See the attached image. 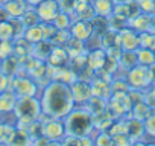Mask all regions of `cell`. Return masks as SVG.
<instances>
[{
	"label": "cell",
	"mask_w": 155,
	"mask_h": 146,
	"mask_svg": "<svg viewBox=\"0 0 155 146\" xmlns=\"http://www.w3.org/2000/svg\"><path fill=\"white\" fill-rule=\"evenodd\" d=\"M144 102H146L152 110H155V85H150V87L144 91Z\"/></svg>",
	"instance_id": "obj_40"
},
{
	"label": "cell",
	"mask_w": 155,
	"mask_h": 146,
	"mask_svg": "<svg viewBox=\"0 0 155 146\" xmlns=\"http://www.w3.org/2000/svg\"><path fill=\"white\" fill-rule=\"evenodd\" d=\"M41 123H43V135L50 140V144L52 143H61L62 141V138L67 134L64 119L49 117V119H43Z\"/></svg>",
	"instance_id": "obj_6"
},
{
	"label": "cell",
	"mask_w": 155,
	"mask_h": 146,
	"mask_svg": "<svg viewBox=\"0 0 155 146\" xmlns=\"http://www.w3.org/2000/svg\"><path fill=\"white\" fill-rule=\"evenodd\" d=\"M91 114H97V113H101V111H104V110H107L108 108V102L105 101V99H102V98H97V96H91L90 98V101L84 105Z\"/></svg>",
	"instance_id": "obj_29"
},
{
	"label": "cell",
	"mask_w": 155,
	"mask_h": 146,
	"mask_svg": "<svg viewBox=\"0 0 155 146\" xmlns=\"http://www.w3.org/2000/svg\"><path fill=\"white\" fill-rule=\"evenodd\" d=\"M94 11H96V15H101V17H110L114 11V0H93L91 2Z\"/></svg>",
	"instance_id": "obj_23"
},
{
	"label": "cell",
	"mask_w": 155,
	"mask_h": 146,
	"mask_svg": "<svg viewBox=\"0 0 155 146\" xmlns=\"http://www.w3.org/2000/svg\"><path fill=\"white\" fill-rule=\"evenodd\" d=\"M23 37H25L29 43H32V44H35V43H38V41L44 40L41 23H40V25H35V26H29V28H26V31H25V35H23Z\"/></svg>",
	"instance_id": "obj_30"
},
{
	"label": "cell",
	"mask_w": 155,
	"mask_h": 146,
	"mask_svg": "<svg viewBox=\"0 0 155 146\" xmlns=\"http://www.w3.org/2000/svg\"><path fill=\"white\" fill-rule=\"evenodd\" d=\"M3 6L9 14V18H20L25 14V11L29 8L26 0H6Z\"/></svg>",
	"instance_id": "obj_17"
},
{
	"label": "cell",
	"mask_w": 155,
	"mask_h": 146,
	"mask_svg": "<svg viewBox=\"0 0 155 146\" xmlns=\"http://www.w3.org/2000/svg\"><path fill=\"white\" fill-rule=\"evenodd\" d=\"M5 20H9V14L6 12L3 5H0V22H5Z\"/></svg>",
	"instance_id": "obj_43"
},
{
	"label": "cell",
	"mask_w": 155,
	"mask_h": 146,
	"mask_svg": "<svg viewBox=\"0 0 155 146\" xmlns=\"http://www.w3.org/2000/svg\"><path fill=\"white\" fill-rule=\"evenodd\" d=\"M119 46L122 50H137L140 47L138 32H135L129 26L120 29L119 31Z\"/></svg>",
	"instance_id": "obj_9"
},
{
	"label": "cell",
	"mask_w": 155,
	"mask_h": 146,
	"mask_svg": "<svg viewBox=\"0 0 155 146\" xmlns=\"http://www.w3.org/2000/svg\"><path fill=\"white\" fill-rule=\"evenodd\" d=\"M14 55V40H0V61Z\"/></svg>",
	"instance_id": "obj_36"
},
{
	"label": "cell",
	"mask_w": 155,
	"mask_h": 146,
	"mask_svg": "<svg viewBox=\"0 0 155 146\" xmlns=\"http://www.w3.org/2000/svg\"><path fill=\"white\" fill-rule=\"evenodd\" d=\"M105 59H107V50H105V49L97 47V49L88 50V65H90L94 71L104 67Z\"/></svg>",
	"instance_id": "obj_21"
},
{
	"label": "cell",
	"mask_w": 155,
	"mask_h": 146,
	"mask_svg": "<svg viewBox=\"0 0 155 146\" xmlns=\"http://www.w3.org/2000/svg\"><path fill=\"white\" fill-rule=\"evenodd\" d=\"M52 47H53V44L49 40H41V41L32 44V53L31 55L41 59V61H46L49 58V53H50Z\"/></svg>",
	"instance_id": "obj_22"
},
{
	"label": "cell",
	"mask_w": 155,
	"mask_h": 146,
	"mask_svg": "<svg viewBox=\"0 0 155 146\" xmlns=\"http://www.w3.org/2000/svg\"><path fill=\"white\" fill-rule=\"evenodd\" d=\"M135 52H137V61H138V64L149 67V65H152L155 62V52L153 50H150L147 47H138Z\"/></svg>",
	"instance_id": "obj_28"
},
{
	"label": "cell",
	"mask_w": 155,
	"mask_h": 146,
	"mask_svg": "<svg viewBox=\"0 0 155 146\" xmlns=\"http://www.w3.org/2000/svg\"><path fill=\"white\" fill-rule=\"evenodd\" d=\"M125 79L129 84V87L135 88V90H144L146 91L152 85V78H150L149 67L141 65V64H137L132 68H129L126 71V75H125Z\"/></svg>",
	"instance_id": "obj_4"
},
{
	"label": "cell",
	"mask_w": 155,
	"mask_h": 146,
	"mask_svg": "<svg viewBox=\"0 0 155 146\" xmlns=\"http://www.w3.org/2000/svg\"><path fill=\"white\" fill-rule=\"evenodd\" d=\"M41 22H53V18L61 12L58 0H43L40 5L35 6Z\"/></svg>",
	"instance_id": "obj_10"
},
{
	"label": "cell",
	"mask_w": 155,
	"mask_h": 146,
	"mask_svg": "<svg viewBox=\"0 0 155 146\" xmlns=\"http://www.w3.org/2000/svg\"><path fill=\"white\" fill-rule=\"evenodd\" d=\"M0 122H2V120H0Z\"/></svg>",
	"instance_id": "obj_50"
},
{
	"label": "cell",
	"mask_w": 155,
	"mask_h": 146,
	"mask_svg": "<svg viewBox=\"0 0 155 146\" xmlns=\"http://www.w3.org/2000/svg\"><path fill=\"white\" fill-rule=\"evenodd\" d=\"M70 37H71L70 29H58L56 34L53 35V38L50 40V43H52L53 46H64Z\"/></svg>",
	"instance_id": "obj_35"
},
{
	"label": "cell",
	"mask_w": 155,
	"mask_h": 146,
	"mask_svg": "<svg viewBox=\"0 0 155 146\" xmlns=\"http://www.w3.org/2000/svg\"><path fill=\"white\" fill-rule=\"evenodd\" d=\"M138 5H140L141 12H146L150 15L155 14V0H138Z\"/></svg>",
	"instance_id": "obj_39"
},
{
	"label": "cell",
	"mask_w": 155,
	"mask_h": 146,
	"mask_svg": "<svg viewBox=\"0 0 155 146\" xmlns=\"http://www.w3.org/2000/svg\"><path fill=\"white\" fill-rule=\"evenodd\" d=\"M132 143L131 138L128 137V134H119V135H113V144H129Z\"/></svg>",
	"instance_id": "obj_42"
},
{
	"label": "cell",
	"mask_w": 155,
	"mask_h": 146,
	"mask_svg": "<svg viewBox=\"0 0 155 146\" xmlns=\"http://www.w3.org/2000/svg\"><path fill=\"white\" fill-rule=\"evenodd\" d=\"M11 76H8L6 73H3L2 70H0V93L5 91V90H9L11 87Z\"/></svg>",
	"instance_id": "obj_41"
},
{
	"label": "cell",
	"mask_w": 155,
	"mask_h": 146,
	"mask_svg": "<svg viewBox=\"0 0 155 146\" xmlns=\"http://www.w3.org/2000/svg\"><path fill=\"white\" fill-rule=\"evenodd\" d=\"M53 25H55V28L56 29H70V26H71V23H73V18H71V15L70 14H67V12H59L55 18H53V22H52Z\"/></svg>",
	"instance_id": "obj_33"
},
{
	"label": "cell",
	"mask_w": 155,
	"mask_h": 146,
	"mask_svg": "<svg viewBox=\"0 0 155 146\" xmlns=\"http://www.w3.org/2000/svg\"><path fill=\"white\" fill-rule=\"evenodd\" d=\"M14 38L15 35H14V26L11 23V18L0 22V40H14Z\"/></svg>",
	"instance_id": "obj_34"
},
{
	"label": "cell",
	"mask_w": 155,
	"mask_h": 146,
	"mask_svg": "<svg viewBox=\"0 0 155 146\" xmlns=\"http://www.w3.org/2000/svg\"><path fill=\"white\" fill-rule=\"evenodd\" d=\"M40 102L43 111L40 119H47V117L64 119L76 107L70 85L59 81H50L44 88H41Z\"/></svg>",
	"instance_id": "obj_1"
},
{
	"label": "cell",
	"mask_w": 155,
	"mask_h": 146,
	"mask_svg": "<svg viewBox=\"0 0 155 146\" xmlns=\"http://www.w3.org/2000/svg\"><path fill=\"white\" fill-rule=\"evenodd\" d=\"M26 2H28L29 6H34V8H35L37 5H40V3L43 2V0H26Z\"/></svg>",
	"instance_id": "obj_45"
},
{
	"label": "cell",
	"mask_w": 155,
	"mask_h": 146,
	"mask_svg": "<svg viewBox=\"0 0 155 146\" xmlns=\"http://www.w3.org/2000/svg\"><path fill=\"white\" fill-rule=\"evenodd\" d=\"M64 47H65V50H67L70 58H73V56H76V55H79V53L87 50L85 49V43L81 41V40H78V38H74V37H70L67 40V43L64 44Z\"/></svg>",
	"instance_id": "obj_24"
},
{
	"label": "cell",
	"mask_w": 155,
	"mask_h": 146,
	"mask_svg": "<svg viewBox=\"0 0 155 146\" xmlns=\"http://www.w3.org/2000/svg\"><path fill=\"white\" fill-rule=\"evenodd\" d=\"M70 90H71V95H73V99H74V105L76 107H84L90 101V98L93 96V93H91V84L88 81H84V79L74 81L70 85Z\"/></svg>",
	"instance_id": "obj_8"
},
{
	"label": "cell",
	"mask_w": 155,
	"mask_h": 146,
	"mask_svg": "<svg viewBox=\"0 0 155 146\" xmlns=\"http://www.w3.org/2000/svg\"><path fill=\"white\" fill-rule=\"evenodd\" d=\"M101 44H102V49H105V50L113 46H119V32L108 28L107 31H104L101 34Z\"/></svg>",
	"instance_id": "obj_26"
},
{
	"label": "cell",
	"mask_w": 155,
	"mask_h": 146,
	"mask_svg": "<svg viewBox=\"0 0 155 146\" xmlns=\"http://www.w3.org/2000/svg\"><path fill=\"white\" fill-rule=\"evenodd\" d=\"M78 73L70 65L62 67H52V81H59L67 85H71L74 81H78Z\"/></svg>",
	"instance_id": "obj_12"
},
{
	"label": "cell",
	"mask_w": 155,
	"mask_h": 146,
	"mask_svg": "<svg viewBox=\"0 0 155 146\" xmlns=\"http://www.w3.org/2000/svg\"><path fill=\"white\" fill-rule=\"evenodd\" d=\"M93 32H94V28H93V23L90 20H81V18H78V20H73V23L70 26L71 37L81 40V41H87L91 37Z\"/></svg>",
	"instance_id": "obj_11"
},
{
	"label": "cell",
	"mask_w": 155,
	"mask_h": 146,
	"mask_svg": "<svg viewBox=\"0 0 155 146\" xmlns=\"http://www.w3.org/2000/svg\"><path fill=\"white\" fill-rule=\"evenodd\" d=\"M46 62L50 67H62V65H68L70 56H68L64 46H53L50 53H49V58L46 59Z\"/></svg>",
	"instance_id": "obj_13"
},
{
	"label": "cell",
	"mask_w": 155,
	"mask_h": 146,
	"mask_svg": "<svg viewBox=\"0 0 155 146\" xmlns=\"http://www.w3.org/2000/svg\"><path fill=\"white\" fill-rule=\"evenodd\" d=\"M114 120H116V117L113 116V113L108 108L104 110V111H101V113H97V114H93V126L97 131L108 129Z\"/></svg>",
	"instance_id": "obj_19"
},
{
	"label": "cell",
	"mask_w": 155,
	"mask_h": 146,
	"mask_svg": "<svg viewBox=\"0 0 155 146\" xmlns=\"http://www.w3.org/2000/svg\"><path fill=\"white\" fill-rule=\"evenodd\" d=\"M20 20L23 22V25H25L26 28L35 26V25H40V23H41L40 15H38V12H37V9H35L34 6H29V8L25 11V14L20 17Z\"/></svg>",
	"instance_id": "obj_32"
},
{
	"label": "cell",
	"mask_w": 155,
	"mask_h": 146,
	"mask_svg": "<svg viewBox=\"0 0 155 146\" xmlns=\"http://www.w3.org/2000/svg\"><path fill=\"white\" fill-rule=\"evenodd\" d=\"M88 2H93V0H88Z\"/></svg>",
	"instance_id": "obj_49"
},
{
	"label": "cell",
	"mask_w": 155,
	"mask_h": 146,
	"mask_svg": "<svg viewBox=\"0 0 155 146\" xmlns=\"http://www.w3.org/2000/svg\"><path fill=\"white\" fill-rule=\"evenodd\" d=\"M65 131L67 134H73L78 137L88 135L94 129L93 126V114L85 107H74L65 117Z\"/></svg>",
	"instance_id": "obj_2"
},
{
	"label": "cell",
	"mask_w": 155,
	"mask_h": 146,
	"mask_svg": "<svg viewBox=\"0 0 155 146\" xmlns=\"http://www.w3.org/2000/svg\"><path fill=\"white\" fill-rule=\"evenodd\" d=\"M126 134H128V137L131 138L132 143L143 141V137L146 135L143 122L138 120V119H134V117L126 119Z\"/></svg>",
	"instance_id": "obj_15"
},
{
	"label": "cell",
	"mask_w": 155,
	"mask_h": 146,
	"mask_svg": "<svg viewBox=\"0 0 155 146\" xmlns=\"http://www.w3.org/2000/svg\"><path fill=\"white\" fill-rule=\"evenodd\" d=\"M9 90H12L15 93L17 98H26V96H37L40 85L31 78V76H14L11 79V87Z\"/></svg>",
	"instance_id": "obj_7"
},
{
	"label": "cell",
	"mask_w": 155,
	"mask_h": 146,
	"mask_svg": "<svg viewBox=\"0 0 155 146\" xmlns=\"http://www.w3.org/2000/svg\"><path fill=\"white\" fill-rule=\"evenodd\" d=\"M17 126L9 122H0V143H11Z\"/></svg>",
	"instance_id": "obj_31"
},
{
	"label": "cell",
	"mask_w": 155,
	"mask_h": 146,
	"mask_svg": "<svg viewBox=\"0 0 155 146\" xmlns=\"http://www.w3.org/2000/svg\"><path fill=\"white\" fill-rule=\"evenodd\" d=\"M94 144H97V146H110V144H113V135L108 132V129L97 131V134L94 135Z\"/></svg>",
	"instance_id": "obj_37"
},
{
	"label": "cell",
	"mask_w": 155,
	"mask_h": 146,
	"mask_svg": "<svg viewBox=\"0 0 155 146\" xmlns=\"http://www.w3.org/2000/svg\"><path fill=\"white\" fill-rule=\"evenodd\" d=\"M150 18H152V15H150V14L140 12L138 15H135L134 18H131V20L128 22V26H129V28H132L135 32L141 34V32L150 31Z\"/></svg>",
	"instance_id": "obj_18"
},
{
	"label": "cell",
	"mask_w": 155,
	"mask_h": 146,
	"mask_svg": "<svg viewBox=\"0 0 155 146\" xmlns=\"http://www.w3.org/2000/svg\"><path fill=\"white\" fill-rule=\"evenodd\" d=\"M5 2H6V0H0V5H3Z\"/></svg>",
	"instance_id": "obj_48"
},
{
	"label": "cell",
	"mask_w": 155,
	"mask_h": 146,
	"mask_svg": "<svg viewBox=\"0 0 155 146\" xmlns=\"http://www.w3.org/2000/svg\"><path fill=\"white\" fill-rule=\"evenodd\" d=\"M150 111H152V108H150L144 101H141V102H137V104L132 105V108H131V117L138 119V120L143 122V120L150 114Z\"/></svg>",
	"instance_id": "obj_27"
},
{
	"label": "cell",
	"mask_w": 155,
	"mask_h": 146,
	"mask_svg": "<svg viewBox=\"0 0 155 146\" xmlns=\"http://www.w3.org/2000/svg\"><path fill=\"white\" fill-rule=\"evenodd\" d=\"M126 2H129V0H114L116 5H117V3H126Z\"/></svg>",
	"instance_id": "obj_47"
},
{
	"label": "cell",
	"mask_w": 155,
	"mask_h": 146,
	"mask_svg": "<svg viewBox=\"0 0 155 146\" xmlns=\"http://www.w3.org/2000/svg\"><path fill=\"white\" fill-rule=\"evenodd\" d=\"M20 67H21V62H20V59L15 55H11V56L0 61V70H2L3 73H6V75L11 76V78L17 76Z\"/></svg>",
	"instance_id": "obj_20"
},
{
	"label": "cell",
	"mask_w": 155,
	"mask_h": 146,
	"mask_svg": "<svg viewBox=\"0 0 155 146\" xmlns=\"http://www.w3.org/2000/svg\"><path fill=\"white\" fill-rule=\"evenodd\" d=\"M137 52L135 50H123L119 59V67L123 68L125 71H128L129 68H132L134 65H137Z\"/></svg>",
	"instance_id": "obj_25"
},
{
	"label": "cell",
	"mask_w": 155,
	"mask_h": 146,
	"mask_svg": "<svg viewBox=\"0 0 155 146\" xmlns=\"http://www.w3.org/2000/svg\"><path fill=\"white\" fill-rule=\"evenodd\" d=\"M14 114L17 119H31V120H40L43 111H41V102L40 98L37 96H26V98H18Z\"/></svg>",
	"instance_id": "obj_3"
},
{
	"label": "cell",
	"mask_w": 155,
	"mask_h": 146,
	"mask_svg": "<svg viewBox=\"0 0 155 146\" xmlns=\"http://www.w3.org/2000/svg\"><path fill=\"white\" fill-rule=\"evenodd\" d=\"M150 31L152 32H155V14L152 15V18H150Z\"/></svg>",
	"instance_id": "obj_46"
},
{
	"label": "cell",
	"mask_w": 155,
	"mask_h": 146,
	"mask_svg": "<svg viewBox=\"0 0 155 146\" xmlns=\"http://www.w3.org/2000/svg\"><path fill=\"white\" fill-rule=\"evenodd\" d=\"M132 102L128 93H113L108 101V110L116 119H129L131 117Z\"/></svg>",
	"instance_id": "obj_5"
},
{
	"label": "cell",
	"mask_w": 155,
	"mask_h": 146,
	"mask_svg": "<svg viewBox=\"0 0 155 146\" xmlns=\"http://www.w3.org/2000/svg\"><path fill=\"white\" fill-rule=\"evenodd\" d=\"M17 96L12 90H5L0 93V116H8L14 113L15 104H17Z\"/></svg>",
	"instance_id": "obj_16"
},
{
	"label": "cell",
	"mask_w": 155,
	"mask_h": 146,
	"mask_svg": "<svg viewBox=\"0 0 155 146\" xmlns=\"http://www.w3.org/2000/svg\"><path fill=\"white\" fill-rule=\"evenodd\" d=\"M91 84V93L93 96H97V98H102L105 99L107 102L110 101V98L113 96V87H111V82L105 81V79H101L97 76H93V79L90 81Z\"/></svg>",
	"instance_id": "obj_14"
},
{
	"label": "cell",
	"mask_w": 155,
	"mask_h": 146,
	"mask_svg": "<svg viewBox=\"0 0 155 146\" xmlns=\"http://www.w3.org/2000/svg\"><path fill=\"white\" fill-rule=\"evenodd\" d=\"M143 125H144V132H146V135L155 138V110H152L150 114L143 120Z\"/></svg>",
	"instance_id": "obj_38"
},
{
	"label": "cell",
	"mask_w": 155,
	"mask_h": 146,
	"mask_svg": "<svg viewBox=\"0 0 155 146\" xmlns=\"http://www.w3.org/2000/svg\"><path fill=\"white\" fill-rule=\"evenodd\" d=\"M149 71H150V78H152V85H155V62L149 65Z\"/></svg>",
	"instance_id": "obj_44"
}]
</instances>
